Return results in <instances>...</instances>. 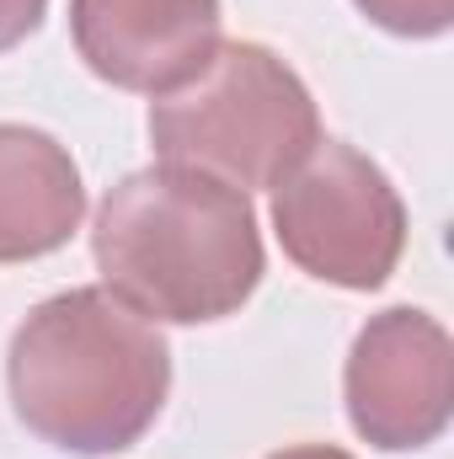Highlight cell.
<instances>
[{
    "label": "cell",
    "mask_w": 454,
    "mask_h": 459,
    "mask_svg": "<svg viewBox=\"0 0 454 459\" xmlns=\"http://www.w3.org/2000/svg\"><path fill=\"white\" fill-rule=\"evenodd\" d=\"M92 251L108 294L166 326L225 321L267 273L251 198L220 177L166 160L108 187Z\"/></svg>",
    "instance_id": "cell-1"
},
{
    "label": "cell",
    "mask_w": 454,
    "mask_h": 459,
    "mask_svg": "<svg viewBox=\"0 0 454 459\" xmlns=\"http://www.w3.org/2000/svg\"><path fill=\"white\" fill-rule=\"evenodd\" d=\"M16 422L48 449L102 459L134 449L171 390V347L155 321L108 289H65L27 310L5 352Z\"/></svg>",
    "instance_id": "cell-2"
},
{
    "label": "cell",
    "mask_w": 454,
    "mask_h": 459,
    "mask_svg": "<svg viewBox=\"0 0 454 459\" xmlns=\"http://www.w3.org/2000/svg\"><path fill=\"white\" fill-rule=\"evenodd\" d=\"M321 139L310 86L262 43H220L209 65L150 102V144L166 166H193L230 187H273Z\"/></svg>",
    "instance_id": "cell-3"
},
{
    "label": "cell",
    "mask_w": 454,
    "mask_h": 459,
    "mask_svg": "<svg viewBox=\"0 0 454 459\" xmlns=\"http://www.w3.org/2000/svg\"><path fill=\"white\" fill-rule=\"evenodd\" d=\"M273 230L300 273L369 294L406 251V204L363 150L316 139L273 182Z\"/></svg>",
    "instance_id": "cell-4"
},
{
    "label": "cell",
    "mask_w": 454,
    "mask_h": 459,
    "mask_svg": "<svg viewBox=\"0 0 454 459\" xmlns=\"http://www.w3.org/2000/svg\"><path fill=\"white\" fill-rule=\"evenodd\" d=\"M342 395L353 433L385 455L444 438L454 406V342L444 321L412 305L369 316L347 352Z\"/></svg>",
    "instance_id": "cell-5"
},
{
    "label": "cell",
    "mask_w": 454,
    "mask_h": 459,
    "mask_svg": "<svg viewBox=\"0 0 454 459\" xmlns=\"http://www.w3.org/2000/svg\"><path fill=\"white\" fill-rule=\"evenodd\" d=\"M220 0H70L75 54L97 81L166 97L220 48Z\"/></svg>",
    "instance_id": "cell-6"
},
{
    "label": "cell",
    "mask_w": 454,
    "mask_h": 459,
    "mask_svg": "<svg viewBox=\"0 0 454 459\" xmlns=\"http://www.w3.org/2000/svg\"><path fill=\"white\" fill-rule=\"evenodd\" d=\"M86 220V187L70 150L27 123H0V262H32Z\"/></svg>",
    "instance_id": "cell-7"
},
{
    "label": "cell",
    "mask_w": 454,
    "mask_h": 459,
    "mask_svg": "<svg viewBox=\"0 0 454 459\" xmlns=\"http://www.w3.org/2000/svg\"><path fill=\"white\" fill-rule=\"evenodd\" d=\"M353 5L396 38H439L454 22V0H353Z\"/></svg>",
    "instance_id": "cell-8"
},
{
    "label": "cell",
    "mask_w": 454,
    "mask_h": 459,
    "mask_svg": "<svg viewBox=\"0 0 454 459\" xmlns=\"http://www.w3.org/2000/svg\"><path fill=\"white\" fill-rule=\"evenodd\" d=\"M43 11H48V0H0V54L16 48L27 32H38Z\"/></svg>",
    "instance_id": "cell-9"
},
{
    "label": "cell",
    "mask_w": 454,
    "mask_h": 459,
    "mask_svg": "<svg viewBox=\"0 0 454 459\" xmlns=\"http://www.w3.org/2000/svg\"><path fill=\"white\" fill-rule=\"evenodd\" d=\"M267 459H353L347 449H337V444H294V449H278V455Z\"/></svg>",
    "instance_id": "cell-10"
}]
</instances>
